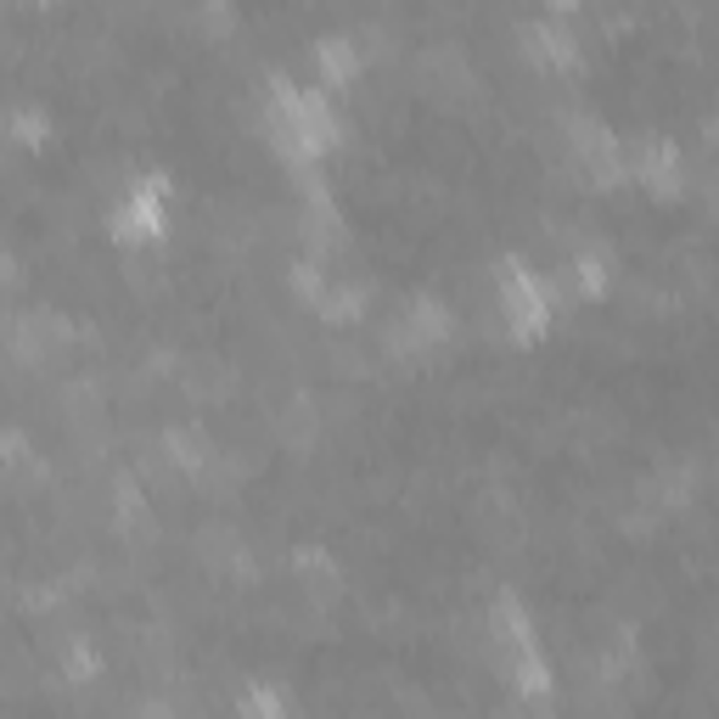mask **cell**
Here are the masks:
<instances>
[{"instance_id": "6da1fadb", "label": "cell", "mask_w": 719, "mask_h": 719, "mask_svg": "<svg viewBox=\"0 0 719 719\" xmlns=\"http://www.w3.org/2000/svg\"><path fill=\"white\" fill-rule=\"evenodd\" d=\"M501 292H506V310H512V320L522 326V332H534V326L545 320V292H540V281L522 270V265H506Z\"/></svg>"}, {"instance_id": "7a4b0ae2", "label": "cell", "mask_w": 719, "mask_h": 719, "mask_svg": "<svg viewBox=\"0 0 719 719\" xmlns=\"http://www.w3.org/2000/svg\"><path fill=\"white\" fill-rule=\"evenodd\" d=\"M315 62H320L326 74H349L354 68V51H349V40L326 35V40H315Z\"/></svg>"}, {"instance_id": "3957f363", "label": "cell", "mask_w": 719, "mask_h": 719, "mask_svg": "<svg viewBox=\"0 0 719 719\" xmlns=\"http://www.w3.org/2000/svg\"><path fill=\"white\" fill-rule=\"evenodd\" d=\"M248 719H281V697H276V692H265V685H258V692L248 697Z\"/></svg>"}]
</instances>
